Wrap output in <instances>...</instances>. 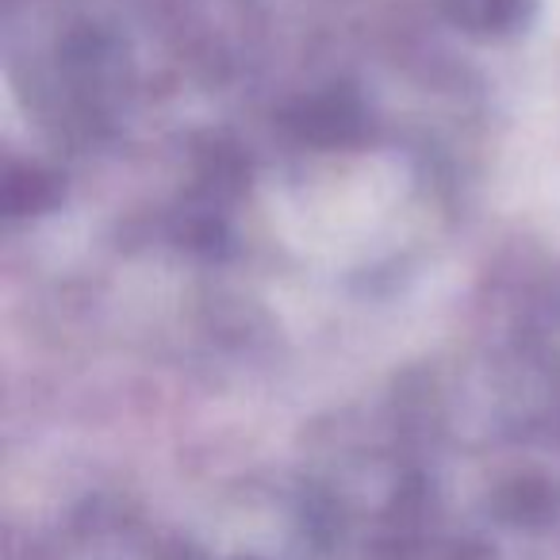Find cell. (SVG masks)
Masks as SVG:
<instances>
[{"mask_svg": "<svg viewBox=\"0 0 560 560\" xmlns=\"http://www.w3.org/2000/svg\"><path fill=\"white\" fill-rule=\"evenodd\" d=\"M453 24L480 35H503L526 24L534 0H442Z\"/></svg>", "mask_w": 560, "mask_h": 560, "instance_id": "1", "label": "cell"}]
</instances>
